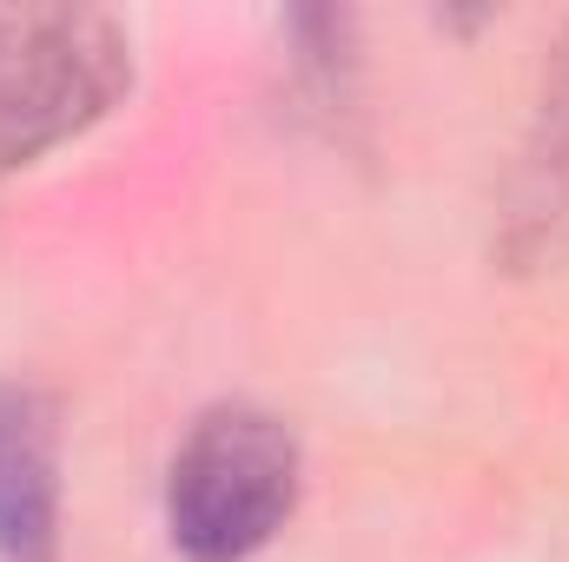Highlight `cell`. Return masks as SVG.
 Instances as JSON below:
<instances>
[{"instance_id": "3957f363", "label": "cell", "mask_w": 569, "mask_h": 562, "mask_svg": "<svg viewBox=\"0 0 569 562\" xmlns=\"http://www.w3.org/2000/svg\"><path fill=\"white\" fill-rule=\"evenodd\" d=\"M569 252V27L543 47V87L523 133V159L510 172L503 205V265L543 272Z\"/></svg>"}, {"instance_id": "6da1fadb", "label": "cell", "mask_w": 569, "mask_h": 562, "mask_svg": "<svg viewBox=\"0 0 569 562\" xmlns=\"http://www.w3.org/2000/svg\"><path fill=\"white\" fill-rule=\"evenodd\" d=\"M298 436L259 404H212L166 470V530L192 562H246L298 503Z\"/></svg>"}, {"instance_id": "277c9868", "label": "cell", "mask_w": 569, "mask_h": 562, "mask_svg": "<svg viewBox=\"0 0 569 562\" xmlns=\"http://www.w3.org/2000/svg\"><path fill=\"white\" fill-rule=\"evenodd\" d=\"M60 543V423L40 391L0 384V556L53 562Z\"/></svg>"}, {"instance_id": "7a4b0ae2", "label": "cell", "mask_w": 569, "mask_h": 562, "mask_svg": "<svg viewBox=\"0 0 569 562\" xmlns=\"http://www.w3.org/2000/svg\"><path fill=\"white\" fill-rule=\"evenodd\" d=\"M127 87V47L93 13L40 20L13 53H0V165L100 120Z\"/></svg>"}]
</instances>
